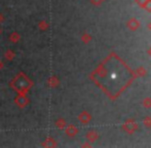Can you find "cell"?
Returning a JSON list of instances; mask_svg holds the SVG:
<instances>
[{
  "label": "cell",
  "mask_w": 151,
  "mask_h": 148,
  "mask_svg": "<svg viewBox=\"0 0 151 148\" xmlns=\"http://www.w3.org/2000/svg\"><path fill=\"white\" fill-rule=\"evenodd\" d=\"M59 84H60V80L57 78V76L52 75L47 79V85L50 86V88H57Z\"/></svg>",
  "instance_id": "cell-4"
},
{
  "label": "cell",
  "mask_w": 151,
  "mask_h": 148,
  "mask_svg": "<svg viewBox=\"0 0 151 148\" xmlns=\"http://www.w3.org/2000/svg\"><path fill=\"white\" fill-rule=\"evenodd\" d=\"M48 27H50V24H48L45 20H42L38 23V28H39L41 31H46L48 29Z\"/></svg>",
  "instance_id": "cell-8"
},
{
  "label": "cell",
  "mask_w": 151,
  "mask_h": 148,
  "mask_svg": "<svg viewBox=\"0 0 151 148\" xmlns=\"http://www.w3.org/2000/svg\"><path fill=\"white\" fill-rule=\"evenodd\" d=\"M3 67H4V63L2 62L1 60H0V71H1L2 69H3Z\"/></svg>",
  "instance_id": "cell-11"
},
{
  "label": "cell",
  "mask_w": 151,
  "mask_h": 148,
  "mask_svg": "<svg viewBox=\"0 0 151 148\" xmlns=\"http://www.w3.org/2000/svg\"><path fill=\"white\" fill-rule=\"evenodd\" d=\"M33 85V81L23 71H20L9 82L10 88L21 95H27Z\"/></svg>",
  "instance_id": "cell-1"
},
{
  "label": "cell",
  "mask_w": 151,
  "mask_h": 148,
  "mask_svg": "<svg viewBox=\"0 0 151 148\" xmlns=\"http://www.w3.org/2000/svg\"><path fill=\"white\" fill-rule=\"evenodd\" d=\"M8 40H9L10 42H12V43H18L21 40V34L18 32H12V34L9 35V37H8Z\"/></svg>",
  "instance_id": "cell-6"
},
{
  "label": "cell",
  "mask_w": 151,
  "mask_h": 148,
  "mask_svg": "<svg viewBox=\"0 0 151 148\" xmlns=\"http://www.w3.org/2000/svg\"><path fill=\"white\" fill-rule=\"evenodd\" d=\"M56 126L59 129H64L66 126V121L63 119V118H59L56 121Z\"/></svg>",
  "instance_id": "cell-9"
},
{
  "label": "cell",
  "mask_w": 151,
  "mask_h": 148,
  "mask_svg": "<svg viewBox=\"0 0 151 148\" xmlns=\"http://www.w3.org/2000/svg\"><path fill=\"white\" fill-rule=\"evenodd\" d=\"M79 120L82 122H86L88 120V115L86 113H82L81 115L79 116Z\"/></svg>",
  "instance_id": "cell-10"
},
{
  "label": "cell",
  "mask_w": 151,
  "mask_h": 148,
  "mask_svg": "<svg viewBox=\"0 0 151 148\" xmlns=\"http://www.w3.org/2000/svg\"><path fill=\"white\" fill-rule=\"evenodd\" d=\"M14 104L19 107V108L23 109V108H25L27 105H29V103H30V99L27 97V95L18 94V96L14 98Z\"/></svg>",
  "instance_id": "cell-2"
},
{
  "label": "cell",
  "mask_w": 151,
  "mask_h": 148,
  "mask_svg": "<svg viewBox=\"0 0 151 148\" xmlns=\"http://www.w3.org/2000/svg\"><path fill=\"white\" fill-rule=\"evenodd\" d=\"M42 147H56L57 146V142L56 140H55L52 137H47V138L45 139V140L42 142Z\"/></svg>",
  "instance_id": "cell-3"
},
{
  "label": "cell",
  "mask_w": 151,
  "mask_h": 148,
  "mask_svg": "<svg viewBox=\"0 0 151 148\" xmlns=\"http://www.w3.org/2000/svg\"><path fill=\"white\" fill-rule=\"evenodd\" d=\"M76 133H77V129L74 128L73 126H69L67 129H66V134H67L68 136L73 137V136H75V135H76Z\"/></svg>",
  "instance_id": "cell-7"
},
{
  "label": "cell",
  "mask_w": 151,
  "mask_h": 148,
  "mask_svg": "<svg viewBox=\"0 0 151 148\" xmlns=\"http://www.w3.org/2000/svg\"><path fill=\"white\" fill-rule=\"evenodd\" d=\"M1 34H2V29L0 28V35H1Z\"/></svg>",
  "instance_id": "cell-13"
},
{
  "label": "cell",
  "mask_w": 151,
  "mask_h": 148,
  "mask_svg": "<svg viewBox=\"0 0 151 148\" xmlns=\"http://www.w3.org/2000/svg\"><path fill=\"white\" fill-rule=\"evenodd\" d=\"M4 21V18H3V16H2L1 14H0V24H1L2 22Z\"/></svg>",
  "instance_id": "cell-12"
},
{
  "label": "cell",
  "mask_w": 151,
  "mask_h": 148,
  "mask_svg": "<svg viewBox=\"0 0 151 148\" xmlns=\"http://www.w3.org/2000/svg\"><path fill=\"white\" fill-rule=\"evenodd\" d=\"M4 58H5V60L12 62V61L14 60V58H16V52L9 48V50H5V52H4Z\"/></svg>",
  "instance_id": "cell-5"
}]
</instances>
